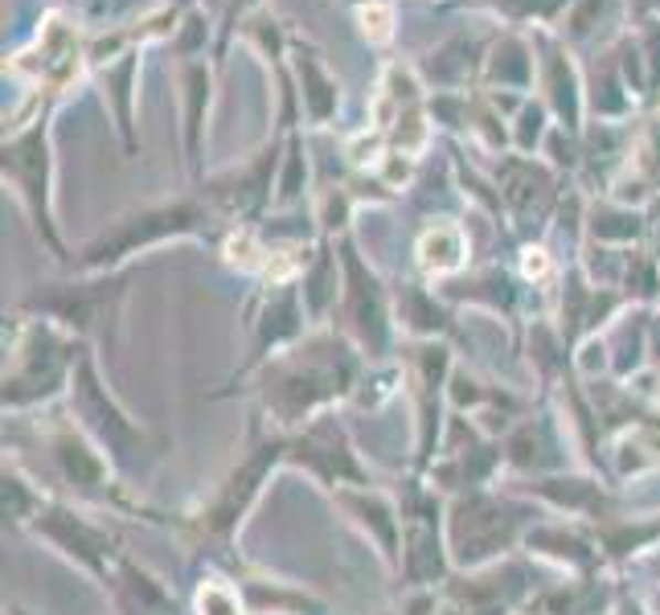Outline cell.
<instances>
[{
	"mask_svg": "<svg viewBox=\"0 0 660 615\" xmlns=\"http://www.w3.org/2000/svg\"><path fill=\"white\" fill-rule=\"evenodd\" d=\"M300 74H304V95H308L312 115L316 119H329L332 107H337V83H332L329 71H324L312 54H300Z\"/></svg>",
	"mask_w": 660,
	"mask_h": 615,
	"instance_id": "1",
	"label": "cell"
}]
</instances>
